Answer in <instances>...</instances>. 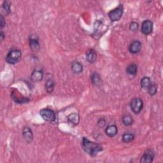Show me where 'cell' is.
<instances>
[{"instance_id": "obj_12", "label": "cell", "mask_w": 163, "mask_h": 163, "mask_svg": "<svg viewBox=\"0 0 163 163\" xmlns=\"http://www.w3.org/2000/svg\"><path fill=\"white\" fill-rule=\"evenodd\" d=\"M86 59L89 63H95L97 59V54L94 50H89L86 52Z\"/></svg>"}, {"instance_id": "obj_27", "label": "cell", "mask_w": 163, "mask_h": 163, "mask_svg": "<svg viewBox=\"0 0 163 163\" xmlns=\"http://www.w3.org/2000/svg\"><path fill=\"white\" fill-rule=\"evenodd\" d=\"M0 37H1V41H3L4 38V33L3 32H1V33H0Z\"/></svg>"}, {"instance_id": "obj_19", "label": "cell", "mask_w": 163, "mask_h": 163, "mask_svg": "<svg viewBox=\"0 0 163 163\" xmlns=\"http://www.w3.org/2000/svg\"><path fill=\"white\" fill-rule=\"evenodd\" d=\"M122 122L125 126H128L132 124L133 119L130 115H125L122 117Z\"/></svg>"}, {"instance_id": "obj_9", "label": "cell", "mask_w": 163, "mask_h": 163, "mask_svg": "<svg viewBox=\"0 0 163 163\" xmlns=\"http://www.w3.org/2000/svg\"><path fill=\"white\" fill-rule=\"evenodd\" d=\"M22 135L24 140H25L26 141L28 142V144L32 142L33 140V135L32 131L29 129V127H25L24 128L22 131Z\"/></svg>"}, {"instance_id": "obj_4", "label": "cell", "mask_w": 163, "mask_h": 163, "mask_svg": "<svg viewBox=\"0 0 163 163\" xmlns=\"http://www.w3.org/2000/svg\"><path fill=\"white\" fill-rule=\"evenodd\" d=\"M130 106L132 112H134L135 114H138V113H139L143 109V107H144V102H143L141 98H134L131 102Z\"/></svg>"}, {"instance_id": "obj_17", "label": "cell", "mask_w": 163, "mask_h": 163, "mask_svg": "<svg viewBox=\"0 0 163 163\" xmlns=\"http://www.w3.org/2000/svg\"><path fill=\"white\" fill-rule=\"evenodd\" d=\"M127 73L130 75L132 76H135L137 73L138 71V67L135 65V64H131V65H129L127 66L126 69Z\"/></svg>"}, {"instance_id": "obj_11", "label": "cell", "mask_w": 163, "mask_h": 163, "mask_svg": "<svg viewBox=\"0 0 163 163\" xmlns=\"http://www.w3.org/2000/svg\"><path fill=\"white\" fill-rule=\"evenodd\" d=\"M29 46H30L31 51L33 52H38L40 48L38 39L36 38L31 37V38H30V39H29Z\"/></svg>"}, {"instance_id": "obj_16", "label": "cell", "mask_w": 163, "mask_h": 163, "mask_svg": "<svg viewBox=\"0 0 163 163\" xmlns=\"http://www.w3.org/2000/svg\"><path fill=\"white\" fill-rule=\"evenodd\" d=\"M91 81L92 82L93 84H95V86H99L101 84L102 81L101 79L100 78V76L98 75V74L96 72L93 73L91 75Z\"/></svg>"}, {"instance_id": "obj_3", "label": "cell", "mask_w": 163, "mask_h": 163, "mask_svg": "<svg viewBox=\"0 0 163 163\" xmlns=\"http://www.w3.org/2000/svg\"><path fill=\"white\" fill-rule=\"evenodd\" d=\"M39 114L43 119L47 122H53L56 119V113L49 108H43L39 111Z\"/></svg>"}, {"instance_id": "obj_15", "label": "cell", "mask_w": 163, "mask_h": 163, "mask_svg": "<svg viewBox=\"0 0 163 163\" xmlns=\"http://www.w3.org/2000/svg\"><path fill=\"white\" fill-rule=\"evenodd\" d=\"M71 69L73 73H75L76 74L80 73L83 71V66L82 65V64L80 63H78L77 61H75L72 63L71 65Z\"/></svg>"}, {"instance_id": "obj_20", "label": "cell", "mask_w": 163, "mask_h": 163, "mask_svg": "<svg viewBox=\"0 0 163 163\" xmlns=\"http://www.w3.org/2000/svg\"><path fill=\"white\" fill-rule=\"evenodd\" d=\"M135 136L132 134H130V133H126L122 136V141L125 144H128V143L131 142L134 140Z\"/></svg>"}, {"instance_id": "obj_21", "label": "cell", "mask_w": 163, "mask_h": 163, "mask_svg": "<svg viewBox=\"0 0 163 163\" xmlns=\"http://www.w3.org/2000/svg\"><path fill=\"white\" fill-rule=\"evenodd\" d=\"M45 88L47 92L51 93L53 91L54 88V82L51 80V79H49L45 83Z\"/></svg>"}, {"instance_id": "obj_22", "label": "cell", "mask_w": 163, "mask_h": 163, "mask_svg": "<svg viewBox=\"0 0 163 163\" xmlns=\"http://www.w3.org/2000/svg\"><path fill=\"white\" fill-rule=\"evenodd\" d=\"M147 89H148V92H149V94L150 96L155 95L157 91V87L154 84H152V83L150 86V87Z\"/></svg>"}, {"instance_id": "obj_14", "label": "cell", "mask_w": 163, "mask_h": 163, "mask_svg": "<svg viewBox=\"0 0 163 163\" xmlns=\"http://www.w3.org/2000/svg\"><path fill=\"white\" fill-rule=\"evenodd\" d=\"M68 121L71 123L72 124L77 125L78 124L79 121H80V117H79L78 113H71L70 115H69V116L68 117Z\"/></svg>"}, {"instance_id": "obj_7", "label": "cell", "mask_w": 163, "mask_h": 163, "mask_svg": "<svg viewBox=\"0 0 163 163\" xmlns=\"http://www.w3.org/2000/svg\"><path fill=\"white\" fill-rule=\"evenodd\" d=\"M154 158V152L153 150L149 149L147 150L144 156H142L140 160L141 163H151Z\"/></svg>"}, {"instance_id": "obj_6", "label": "cell", "mask_w": 163, "mask_h": 163, "mask_svg": "<svg viewBox=\"0 0 163 163\" xmlns=\"http://www.w3.org/2000/svg\"><path fill=\"white\" fill-rule=\"evenodd\" d=\"M153 30V22L150 20H145L142 23L141 32L145 35H149Z\"/></svg>"}, {"instance_id": "obj_25", "label": "cell", "mask_w": 163, "mask_h": 163, "mask_svg": "<svg viewBox=\"0 0 163 163\" xmlns=\"http://www.w3.org/2000/svg\"><path fill=\"white\" fill-rule=\"evenodd\" d=\"M106 124V121L104 118H101L98 122V126L100 127H103Z\"/></svg>"}, {"instance_id": "obj_2", "label": "cell", "mask_w": 163, "mask_h": 163, "mask_svg": "<svg viewBox=\"0 0 163 163\" xmlns=\"http://www.w3.org/2000/svg\"><path fill=\"white\" fill-rule=\"evenodd\" d=\"M21 58V52L17 49L12 50L8 52L6 57V61L10 65H15L17 63Z\"/></svg>"}, {"instance_id": "obj_18", "label": "cell", "mask_w": 163, "mask_h": 163, "mask_svg": "<svg viewBox=\"0 0 163 163\" xmlns=\"http://www.w3.org/2000/svg\"><path fill=\"white\" fill-rule=\"evenodd\" d=\"M152 84L150 79L149 77H145L141 79V86L144 89H148Z\"/></svg>"}, {"instance_id": "obj_26", "label": "cell", "mask_w": 163, "mask_h": 163, "mask_svg": "<svg viewBox=\"0 0 163 163\" xmlns=\"http://www.w3.org/2000/svg\"><path fill=\"white\" fill-rule=\"evenodd\" d=\"M0 26H1V28L5 26V21H4V17L2 16H1V18H0Z\"/></svg>"}, {"instance_id": "obj_1", "label": "cell", "mask_w": 163, "mask_h": 163, "mask_svg": "<svg viewBox=\"0 0 163 163\" xmlns=\"http://www.w3.org/2000/svg\"><path fill=\"white\" fill-rule=\"evenodd\" d=\"M82 146L85 152L91 156H95L103 150V147L100 145L91 141L86 138H83Z\"/></svg>"}, {"instance_id": "obj_8", "label": "cell", "mask_w": 163, "mask_h": 163, "mask_svg": "<svg viewBox=\"0 0 163 163\" xmlns=\"http://www.w3.org/2000/svg\"><path fill=\"white\" fill-rule=\"evenodd\" d=\"M141 43L138 40H135L131 43L129 47V50L130 52L132 54H136L141 51Z\"/></svg>"}, {"instance_id": "obj_13", "label": "cell", "mask_w": 163, "mask_h": 163, "mask_svg": "<svg viewBox=\"0 0 163 163\" xmlns=\"http://www.w3.org/2000/svg\"><path fill=\"white\" fill-rule=\"evenodd\" d=\"M105 132L106 135L109 137H113L117 135L118 129L115 125H110L106 128Z\"/></svg>"}, {"instance_id": "obj_23", "label": "cell", "mask_w": 163, "mask_h": 163, "mask_svg": "<svg viewBox=\"0 0 163 163\" xmlns=\"http://www.w3.org/2000/svg\"><path fill=\"white\" fill-rule=\"evenodd\" d=\"M3 8L4 9V12H5L6 14H9L10 13V4L8 3V1H4L3 4Z\"/></svg>"}, {"instance_id": "obj_24", "label": "cell", "mask_w": 163, "mask_h": 163, "mask_svg": "<svg viewBox=\"0 0 163 163\" xmlns=\"http://www.w3.org/2000/svg\"><path fill=\"white\" fill-rule=\"evenodd\" d=\"M130 29L132 31H134V32L136 31L138 29V24L136 22H131L130 26Z\"/></svg>"}, {"instance_id": "obj_5", "label": "cell", "mask_w": 163, "mask_h": 163, "mask_svg": "<svg viewBox=\"0 0 163 163\" xmlns=\"http://www.w3.org/2000/svg\"><path fill=\"white\" fill-rule=\"evenodd\" d=\"M123 14V6L120 5L118 7L113 9L108 13V17L112 22L119 21Z\"/></svg>"}, {"instance_id": "obj_10", "label": "cell", "mask_w": 163, "mask_h": 163, "mask_svg": "<svg viewBox=\"0 0 163 163\" xmlns=\"http://www.w3.org/2000/svg\"><path fill=\"white\" fill-rule=\"evenodd\" d=\"M43 77V73L42 71L35 70L33 71L31 75V80L34 82H40Z\"/></svg>"}]
</instances>
